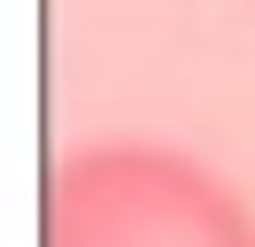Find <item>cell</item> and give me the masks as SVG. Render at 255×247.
Listing matches in <instances>:
<instances>
[{
  "label": "cell",
  "instance_id": "6da1fadb",
  "mask_svg": "<svg viewBox=\"0 0 255 247\" xmlns=\"http://www.w3.org/2000/svg\"><path fill=\"white\" fill-rule=\"evenodd\" d=\"M47 247H255V209L178 147L109 139L54 170Z\"/></svg>",
  "mask_w": 255,
  "mask_h": 247
}]
</instances>
